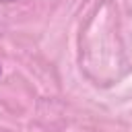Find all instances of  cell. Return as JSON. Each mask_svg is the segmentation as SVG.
I'll return each mask as SVG.
<instances>
[{"instance_id": "6da1fadb", "label": "cell", "mask_w": 132, "mask_h": 132, "mask_svg": "<svg viewBox=\"0 0 132 132\" xmlns=\"http://www.w3.org/2000/svg\"><path fill=\"white\" fill-rule=\"evenodd\" d=\"M2 2H12V0H2Z\"/></svg>"}]
</instances>
